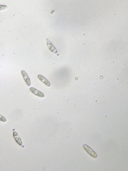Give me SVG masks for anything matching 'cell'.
Masks as SVG:
<instances>
[{
  "label": "cell",
  "mask_w": 128,
  "mask_h": 171,
  "mask_svg": "<svg viewBox=\"0 0 128 171\" xmlns=\"http://www.w3.org/2000/svg\"><path fill=\"white\" fill-rule=\"evenodd\" d=\"M21 73L25 82L28 86H30L31 85V82L28 75L27 73L24 70H22Z\"/></svg>",
  "instance_id": "cell-1"
},
{
  "label": "cell",
  "mask_w": 128,
  "mask_h": 171,
  "mask_svg": "<svg viewBox=\"0 0 128 171\" xmlns=\"http://www.w3.org/2000/svg\"><path fill=\"white\" fill-rule=\"evenodd\" d=\"M83 147L85 151L91 156L95 158L97 157V156L96 153L87 145H83Z\"/></svg>",
  "instance_id": "cell-2"
},
{
  "label": "cell",
  "mask_w": 128,
  "mask_h": 171,
  "mask_svg": "<svg viewBox=\"0 0 128 171\" xmlns=\"http://www.w3.org/2000/svg\"><path fill=\"white\" fill-rule=\"evenodd\" d=\"M30 90L34 95L38 97L43 98L45 96L44 94L43 93L35 88L31 87L30 88Z\"/></svg>",
  "instance_id": "cell-3"
},
{
  "label": "cell",
  "mask_w": 128,
  "mask_h": 171,
  "mask_svg": "<svg viewBox=\"0 0 128 171\" xmlns=\"http://www.w3.org/2000/svg\"><path fill=\"white\" fill-rule=\"evenodd\" d=\"M38 79L41 82L48 87L50 86V84L49 81L43 76L39 75L38 76Z\"/></svg>",
  "instance_id": "cell-4"
},
{
  "label": "cell",
  "mask_w": 128,
  "mask_h": 171,
  "mask_svg": "<svg viewBox=\"0 0 128 171\" xmlns=\"http://www.w3.org/2000/svg\"><path fill=\"white\" fill-rule=\"evenodd\" d=\"M47 44L49 49L52 53L55 54H57V49L50 41H48L47 42Z\"/></svg>",
  "instance_id": "cell-5"
},
{
  "label": "cell",
  "mask_w": 128,
  "mask_h": 171,
  "mask_svg": "<svg viewBox=\"0 0 128 171\" xmlns=\"http://www.w3.org/2000/svg\"><path fill=\"white\" fill-rule=\"evenodd\" d=\"M13 134L15 141L17 143L21 146L22 144V142L18 133L16 132H14Z\"/></svg>",
  "instance_id": "cell-6"
},
{
  "label": "cell",
  "mask_w": 128,
  "mask_h": 171,
  "mask_svg": "<svg viewBox=\"0 0 128 171\" xmlns=\"http://www.w3.org/2000/svg\"><path fill=\"white\" fill-rule=\"evenodd\" d=\"M0 121L3 122H6L7 121L6 118L1 114H0Z\"/></svg>",
  "instance_id": "cell-7"
},
{
  "label": "cell",
  "mask_w": 128,
  "mask_h": 171,
  "mask_svg": "<svg viewBox=\"0 0 128 171\" xmlns=\"http://www.w3.org/2000/svg\"><path fill=\"white\" fill-rule=\"evenodd\" d=\"M7 7L5 5H0V10H3L7 9Z\"/></svg>",
  "instance_id": "cell-8"
}]
</instances>
